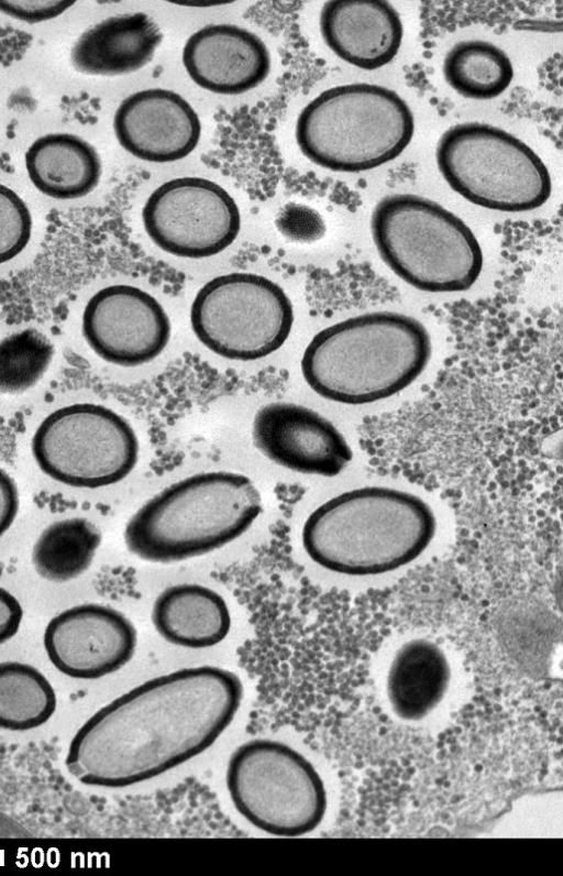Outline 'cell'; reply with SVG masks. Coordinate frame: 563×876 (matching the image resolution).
Returning <instances> with one entry per match:
<instances>
[{"label":"cell","instance_id":"44dd1931","mask_svg":"<svg viewBox=\"0 0 563 876\" xmlns=\"http://www.w3.org/2000/svg\"><path fill=\"white\" fill-rule=\"evenodd\" d=\"M449 681V661L440 647L428 639H412L399 648L391 661L388 699L400 719L420 720L441 702Z\"/></svg>","mask_w":563,"mask_h":876},{"label":"cell","instance_id":"cb8c5ba5","mask_svg":"<svg viewBox=\"0 0 563 876\" xmlns=\"http://www.w3.org/2000/svg\"><path fill=\"white\" fill-rule=\"evenodd\" d=\"M56 705L55 690L38 669L19 661L0 663V729L40 727L53 716Z\"/></svg>","mask_w":563,"mask_h":876},{"label":"cell","instance_id":"ba28073f","mask_svg":"<svg viewBox=\"0 0 563 876\" xmlns=\"http://www.w3.org/2000/svg\"><path fill=\"white\" fill-rule=\"evenodd\" d=\"M225 784L235 810L274 836L308 834L327 810L318 771L303 755L279 741L254 738L241 744L229 758Z\"/></svg>","mask_w":563,"mask_h":876},{"label":"cell","instance_id":"484cf974","mask_svg":"<svg viewBox=\"0 0 563 876\" xmlns=\"http://www.w3.org/2000/svg\"><path fill=\"white\" fill-rule=\"evenodd\" d=\"M32 233V216L23 199L0 183V264L19 255Z\"/></svg>","mask_w":563,"mask_h":876},{"label":"cell","instance_id":"8992f818","mask_svg":"<svg viewBox=\"0 0 563 876\" xmlns=\"http://www.w3.org/2000/svg\"><path fill=\"white\" fill-rule=\"evenodd\" d=\"M371 231L384 263L419 291L463 292L481 275L484 258L475 234L431 199L413 194L382 198L372 212Z\"/></svg>","mask_w":563,"mask_h":876},{"label":"cell","instance_id":"5bb4252c","mask_svg":"<svg viewBox=\"0 0 563 876\" xmlns=\"http://www.w3.org/2000/svg\"><path fill=\"white\" fill-rule=\"evenodd\" d=\"M252 440L268 460L302 474L333 478L353 458L344 436L330 420L294 403L261 407L253 419Z\"/></svg>","mask_w":563,"mask_h":876},{"label":"cell","instance_id":"7a4b0ae2","mask_svg":"<svg viewBox=\"0 0 563 876\" xmlns=\"http://www.w3.org/2000/svg\"><path fill=\"white\" fill-rule=\"evenodd\" d=\"M437 519L419 496L365 486L343 492L312 511L301 541L320 567L345 576H376L416 560L431 544Z\"/></svg>","mask_w":563,"mask_h":876},{"label":"cell","instance_id":"5b68a950","mask_svg":"<svg viewBox=\"0 0 563 876\" xmlns=\"http://www.w3.org/2000/svg\"><path fill=\"white\" fill-rule=\"evenodd\" d=\"M415 132L407 102L383 86L329 88L300 112L296 141L314 164L334 172L373 169L398 157Z\"/></svg>","mask_w":563,"mask_h":876},{"label":"cell","instance_id":"277c9868","mask_svg":"<svg viewBox=\"0 0 563 876\" xmlns=\"http://www.w3.org/2000/svg\"><path fill=\"white\" fill-rule=\"evenodd\" d=\"M262 510L261 493L249 477L223 470L200 472L148 499L128 521L124 544L144 561L179 562L234 541Z\"/></svg>","mask_w":563,"mask_h":876},{"label":"cell","instance_id":"9a60e30c","mask_svg":"<svg viewBox=\"0 0 563 876\" xmlns=\"http://www.w3.org/2000/svg\"><path fill=\"white\" fill-rule=\"evenodd\" d=\"M113 129L125 151L155 163L186 157L201 134L200 120L192 107L177 92L162 88L126 97L114 113Z\"/></svg>","mask_w":563,"mask_h":876},{"label":"cell","instance_id":"ac0fdd59","mask_svg":"<svg viewBox=\"0 0 563 876\" xmlns=\"http://www.w3.org/2000/svg\"><path fill=\"white\" fill-rule=\"evenodd\" d=\"M163 40L144 12L110 17L86 30L70 50L73 67L86 75L120 76L147 65Z\"/></svg>","mask_w":563,"mask_h":876},{"label":"cell","instance_id":"6da1fadb","mask_svg":"<svg viewBox=\"0 0 563 876\" xmlns=\"http://www.w3.org/2000/svg\"><path fill=\"white\" fill-rule=\"evenodd\" d=\"M242 699L241 679L225 668L187 667L154 677L79 727L66 768L95 787L150 780L208 749L232 723Z\"/></svg>","mask_w":563,"mask_h":876},{"label":"cell","instance_id":"e0dca14e","mask_svg":"<svg viewBox=\"0 0 563 876\" xmlns=\"http://www.w3.org/2000/svg\"><path fill=\"white\" fill-rule=\"evenodd\" d=\"M320 31L336 56L366 70L391 62L404 35L399 13L384 0L328 1L320 13Z\"/></svg>","mask_w":563,"mask_h":876},{"label":"cell","instance_id":"30bf717a","mask_svg":"<svg viewBox=\"0 0 563 876\" xmlns=\"http://www.w3.org/2000/svg\"><path fill=\"white\" fill-rule=\"evenodd\" d=\"M190 324L198 340L213 353L254 361L285 343L294 309L287 294L272 280L235 272L210 280L197 292Z\"/></svg>","mask_w":563,"mask_h":876},{"label":"cell","instance_id":"9c48e42d","mask_svg":"<svg viewBox=\"0 0 563 876\" xmlns=\"http://www.w3.org/2000/svg\"><path fill=\"white\" fill-rule=\"evenodd\" d=\"M31 449L51 479L73 488L98 489L133 471L140 445L120 414L103 405L79 403L47 415L32 437Z\"/></svg>","mask_w":563,"mask_h":876},{"label":"cell","instance_id":"f546056e","mask_svg":"<svg viewBox=\"0 0 563 876\" xmlns=\"http://www.w3.org/2000/svg\"><path fill=\"white\" fill-rule=\"evenodd\" d=\"M19 491L14 480L0 468V537L11 527L19 512Z\"/></svg>","mask_w":563,"mask_h":876},{"label":"cell","instance_id":"d6986e66","mask_svg":"<svg viewBox=\"0 0 563 876\" xmlns=\"http://www.w3.org/2000/svg\"><path fill=\"white\" fill-rule=\"evenodd\" d=\"M151 620L166 642L190 649L213 647L231 629L229 606L217 591L198 583L165 588L154 600Z\"/></svg>","mask_w":563,"mask_h":876},{"label":"cell","instance_id":"f1b7e54d","mask_svg":"<svg viewBox=\"0 0 563 876\" xmlns=\"http://www.w3.org/2000/svg\"><path fill=\"white\" fill-rule=\"evenodd\" d=\"M22 618L23 609L19 600L0 587V645L19 632Z\"/></svg>","mask_w":563,"mask_h":876},{"label":"cell","instance_id":"52a82bcc","mask_svg":"<svg viewBox=\"0 0 563 876\" xmlns=\"http://www.w3.org/2000/svg\"><path fill=\"white\" fill-rule=\"evenodd\" d=\"M435 158L454 191L487 209L533 210L551 195L550 173L540 156L492 124L465 122L449 128L438 142Z\"/></svg>","mask_w":563,"mask_h":876},{"label":"cell","instance_id":"2e32d148","mask_svg":"<svg viewBox=\"0 0 563 876\" xmlns=\"http://www.w3.org/2000/svg\"><path fill=\"white\" fill-rule=\"evenodd\" d=\"M183 63L201 88L240 95L262 84L271 70V55L254 33L233 24H210L186 42Z\"/></svg>","mask_w":563,"mask_h":876},{"label":"cell","instance_id":"4fadbf2b","mask_svg":"<svg viewBox=\"0 0 563 876\" xmlns=\"http://www.w3.org/2000/svg\"><path fill=\"white\" fill-rule=\"evenodd\" d=\"M43 645L49 661L75 679H98L134 656L137 632L120 611L99 603L71 606L46 625Z\"/></svg>","mask_w":563,"mask_h":876},{"label":"cell","instance_id":"8fae6325","mask_svg":"<svg viewBox=\"0 0 563 876\" xmlns=\"http://www.w3.org/2000/svg\"><path fill=\"white\" fill-rule=\"evenodd\" d=\"M143 226L163 251L180 258L213 256L236 239L241 215L235 200L217 183L179 177L157 187L142 210Z\"/></svg>","mask_w":563,"mask_h":876},{"label":"cell","instance_id":"d4e9b609","mask_svg":"<svg viewBox=\"0 0 563 876\" xmlns=\"http://www.w3.org/2000/svg\"><path fill=\"white\" fill-rule=\"evenodd\" d=\"M54 355L53 343L29 328L0 340V394H21L35 386Z\"/></svg>","mask_w":563,"mask_h":876},{"label":"cell","instance_id":"4316f807","mask_svg":"<svg viewBox=\"0 0 563 876\" xmlns=\"http://www.w3.org/2000/svg\"><path fill=\"white\" fill-rule=\"evenodd\" d=\"M276 223L284 234L300 242H313L325 233V223L319 212L303 205L290 202L285 206Z\"/></svg>","mask_w":563,"mask_h":876},{"label":"cell","instance_id":"83f0119b","mask_svg":"<svg viewBox=\"0 0 563 876\" xmlns=\"http://www.w3.org/2000/svg\"><path fill=\"white\" fill-rule=\"evenodd\" d=\"M74 3L62 0H0V12L33 24L60 15Z\"/></svg>","mask_w":563,"mask_h":876},{"label":"cell","instance_id":"7c38bea8","mask_svg":"<svg viewBox=\"0 0 563 876\" xmlns=\"http://www.w3.org/2000/svg\"><path fill=\"white\" fill-rule=\"evenodd\" d=\"M82 335L102 360L133 368L166 348L172 332L163 306L145 291L125 284L107 286L90 297L82 313Z\"/></svg>","mask_w":563,"mask_h":876},{"label":"cell","instance_id":"ffe728a7","mask_svg":"<svg viewBox=\"0 0 563 876\" xmlns=\"http://www.w3.org/2000/svg\"><path fill=\"white\" fill-rule=\"evenodd\" d=\"M27 176L35 188L57 200L90 194L101 177V160L95 147L70 133L37 138L24 155Z\"/></svg>","mask_w":563,"mask_h":876},{"label":"cell","instance_id":"603a6c76","mask_svg":"<svg viewBox=\"0 0 563 876\" xmlns=\"http://www.w3.org/2000/svg\"><path fill=\"white\" fill-rule=\"evenodd\" d=\"M443 76L462 97L487 100L500 96L509 87L514 67L498 46L487 41L470 40L456 43L446 53Z\"/></svg>","mask_w":563,"mask_h":876},{"label":"cell","instance_id":"3957f363","mask_svg":"<svg viewBox=\"0 0 563 876\" xmlns=\"http://www.w3.org/2000/svg\"><path fill=\"white\" fill-rule=\"evenodd\" d=\"M431 339L416 318L373 311L329 326L301 358L307 384L323 398L362 405L408 387L431 358Z\"/></svg>","mask_w":563,"mask_h":876},{"label":"cell","instance_id":"7402d4cb","mask_svg":"<svg viewBox=\"0 0 563 876\" xmlns=\"http://www.w3.org/2000/svg\"><path fill=\"white\" fill-rule=\"evenodd\" d=\"M100 544L101 533L89 519L73 517L56 521L34 543V570L49 582L71 581L89 569Z\"/></svg>","mask_w":563,"mask_h":876}]
</instances>
